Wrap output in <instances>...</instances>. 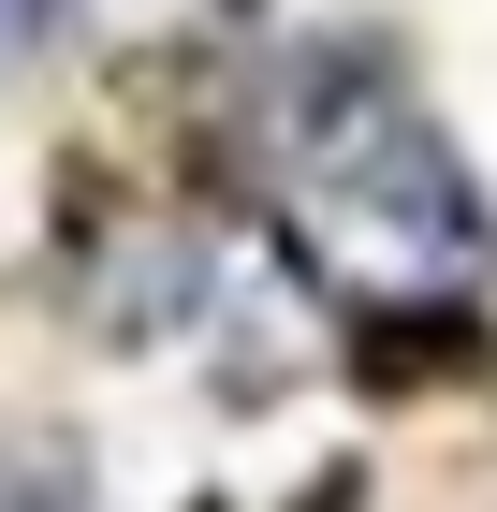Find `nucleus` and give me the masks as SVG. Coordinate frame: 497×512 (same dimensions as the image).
<instances>
[{
  "label": "nucleus",
  "instance_id": "nucleus-1",
  "mask_svg": "<svg viewBox=\"0 0 497 512\" xmlns=\"http://www.w3.org/2000/svg\"><path fill=\"white\" fill-rule=\"evenodd\" d=\"M337 220L351 235H381L395 264H468V191H454V161H439V132H410V118H351V147H337Z\"/></svg>",
  "mask_w": 497,
  "mask_h": 512
},
{
  "label": "nucleus",
  "instance_id": "nucleus-2",
  "mask_svg": "<svg viewBox=\"0 0 497 512\" xmlns=\"http://www.w3.org/2000/svg\"><path fill=\"white\" fill-rule=\"evenodd\" d=\"M15 30H30V0H0V44H15Z\"/></svg>",
  "mask_w": 497,
  "mask_h": 512
}]
</instances>
